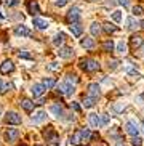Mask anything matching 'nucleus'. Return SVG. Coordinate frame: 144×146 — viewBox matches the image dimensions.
Returning <instances> with one entry per match:
<instances>
[{
	"label": "nucleus",
	"mask_w": 144,
	"mask_h": 146,
	"mask_svg": "<svg viewBox=\"0 0 144 146\" xmlns=\"http://www.w3.org/2000/svg\"><path fill=\"white\" fill-rule=\"evenodd\" d=\"M29 13L32 15V16H34V15H38V13H40L37 2H30V3H29Z\"/></svg>",
	"instance_id": "nucleus-27"
},
{
	"label": "nucleus",
	"mask_w": 144,
	"mask_h": 146,
	"mask_svg": "<svg viewBox=\"0 0 144 146\" xmlns=\"http://www.w3.org/2000/svg\"><path fill=\"white\" fill-rule=\"evenodd\" d=\"M74 92H75L74 90V85H71V84H67V82H63V84H58V85H56V93H59V95L71 96Z\"/></svg>",
	"instance_id": "nucleus-3"
},
{
	"label": "nucleus",
	"mask_w": 144,
	"mask_h": 146,
	"mask_svg": "<svg viewBox=\"0 0 144 146\" xmlns=\"http://www.w3.org/2000/svg\"><path fill=\"white\" fill-rule=\"evenodd\" d=\"M13 71H15V64L10 60L3 61V64L0 66V72L2 74H8V72H13Z\"/></svg>",
	"instance_id": "nucleus-11"
},
{
	"label": "nucleus",
	"mask_w": 144,
	"mask_h": 146,
	"mask_svg": "<svg viewBox=\"0 0 144 146\" xmlns=\"http://www.w3.org/2000/svg\"><path fill=\"white\" fill-rule=\"evenodd\" d=\"M45 85L43 84H34L32 85V88H30V92H32V95H34V98H38V96H42L43 93H45Z\"/></svg>",
	"instance_id": "nucleus-8"
},
{
	"label": "nucleus",
	"mask_w": 144,
	"mask_h": 146,
	"mask_svg": "<svg viewBox=\"0 0 144 146\" xmlns=\"http://www.w3.org/2000/svg\"><path fill=\"white\" fill-rule=\"evenodd\" d=\"M82 141H88L90 138H91V132L88 129H82Z\"/></svg>",
	"instance_id": "nucleus-30"
},
{
	"label": "nucleus",
	"mask_w": 144,
	"mask_h": 146,
	"mask_svg": "<svg viewBox=\"0 0 144 146\" xmlns=\"http://www.w3.org/2000/svg\"><path fill=\"white\" fill-rule=\"evenodd\" d=\"M80 68L87 72H93V71L99 69V63L91 60V58H85V60H80Z\"/></svg>",
	"instance_id": "nucleus-1"
},
{
	"label": "nucleus",
	"mask_w": 144,
	"mask_h": 146,
	"mask_svg": "<svg viewBox=\"0 0 144 146\" xmlns=\"http://www.w3.org/2000/svg\"><path fill=\"white\" fill-rule=\"evenodd\" d=\"M117 66H119V61H117V60H112V61L109 63V69H110V71L117 69Z\"/></svg>",
	"instance_id": "nucleus-38"
},
{
	"label": "nucleus",
	"mask_w": 144,
	"mask_h": 146,
	"mask_svg": "<svg viewBox=\"0 0 144 146\" xmlns=\"http://www.w3.org/2000/svg\"><path fill=\"white\" fill-rule=\"evenodd\" d=\"M15 34H16L18 37H32V32L29 31V27L22 26V24L15 27Z\"/></svg>",
	"instance_id": "nucleus-6"
},
{
	"label": "nucleus",
	"mask_w": 144,
	"mask_h": 146,
	"mask_svg": "<svg viewBox=\"0 0 144 146\" xmlns=\"http://www.w3.org/2000/svg\"><path fill=\"white\" fill-rule=\"evenodd\" d=\"M18 137H19V130L18 129H8L7 132H5V140H7L8 143L18 140Z\"/></svg>",
	"instance_id": "nucleus-7"
},
{
	"label": "nucleus",
	"mask_w": 144,
	"mask_h": 146,
	"mask_svg": "<svg viewBox=\"0 0 144 146\" xmlns=\"http://www.w3.org/2000/svg\"><path fill=\"white\" fill-rule=\"evenodd\" d=\"M133 16H141V15L144 13V10H143V7H139V5H135L133 7Z\"/></svg>",
	"instance_id": "nucleus-31"
},
{
	"label": "nucleus",
	"mask_w": 144,
	"mask_h": 146,
	"mask_svg": "<svg viewBox=\"0 0 144 146\" xmlns=\"http://www.w3.org/2000/svg\"><path fill=\"white\" fill-rule=\"evenodd\" d=\"M69 29H71L72 35H75V37H80L82 32H83V27L80 26V23H74V24H71Z\"/></svg>",
	"instance_id": "nucleus-15"
},
{
	"label": "nucleus",
	"mask_w": 144,
	"mask_h": 146,
	"mask_svg": "<svg viewBox=\"0 0 144 146\" xmlns=\"http://www.w3.org/2000/svg\"><path fill=\"white\" fill-rule=\"evenodd\" d=\"M130 43H131V47H141L143 45V37L141 35H133L131 39H130Z\"/></svg>",
	"instance_id": "nucleus-23"
},
{
	"label": "nucleus",
	"mask_w": 144,
	"mask_h": 146,
	"mask_svg": "<svg viewBox=\"0 0 144 146\" xmlns=\"http://www.w3.org/2000/svg\"><path fill=\"white\" fill-rule=\"evenodd\" d=\"M45 119H47V112L45 111H37L34 116H32V122H34V124H42Z\"/></svg>",
	"instance_id": "nucleus-16"
},
{
	"label": "nucleus",
	"mask_w": 144,
	"mask_h": 146,
	"mask_svg": "<svg viewBox=\"0 0 144 146\" xmlns=\"http://www.w3.org/2000/svg\"><path fill=\"white\" fill-rule=\"evenodd\" d=\"M127 27H128V29H136V27H139V23L135 21V18H133V16H130L127 19Z\"/></svg>",
	"instance_id": "nucleus-25"
},
{
	"label": "nucleus",
	"mask_w": 144,
	"mask_h": 146,
	"mask_svg": "<svg viewBox=\"0 0 144 146\" xmlns=\"http://www.w3.org/2000/svg\"><path fill=\"white\" fill-rule=\"evenodd\" d=\"M80 8L79 7H72V8H69L67 15H66V19H67L69 24H74V23H79L80 21Z\"/></svg>",
	"instance_id": "nucleus-2"
},
{
	"label": "nucleus",
	"mask_w": 144,
	"mask_h": 146,
	"mask_svg": "<svg viewBox=\"0 0 144 146\" xmlns=\"http://www.w3.org/2000/svg\"><path fill=\"white\" fill-rule=\"evenodd\" d=\"M5 5H8V7H13V5H18V0H3Z\"/></svg>",
	"instance_id": "nucleus-41"
},
{
	"label": "nucleus",
	"mask_w": 144,
	"mask_h": 146,
	"mask_svg": "<svg viewBox=\"0 0 144 146\" xmlns=\"http://www.w3.org/2000/svg\"><path fill=\"white\" fill-rule=\"evenodd\" d=\"M112 19H114L115 23H120L122 21V11H120V10H115L114 13H112Z\"/></svg>",
	"instance_id": "nucleus-33"
},
{
	"label": "nucleus",
	"mask_w": 144,
	"mask_h": 146,
	"mask_svg": "<svg viewBox=\"0 0 144 146\" xmlns=\"http://www.w3.org/2000/svg\"><path fill=\"white\" fill-rule=\"evenodd\" d=\"M128 74H130V76H135V77H139V74L136 72V71H131V69L128 71Z\"/></svg>",
	"instance_id": "nucleus-44"
},
{
	"label": "nucleus",
	"mask_w": 144,
	"mask_h": 146,
	"mask_svg": "<svg viewBox=\"0 0 144 146\" xmlns=\"http://www.w3.org/2000/svg\"><path fill=\"white\" fill-rule=\"evenodd\" d=\"M0 18H3V15H2V11H0Z\"/></svg>",
	"instance_id": "nucleus-48"
},
{
	"label": "nucleus",
	"mask_w": 144,
	"mask_h": 146,
	"mask_svg": "<svg viewBox=\"0 0 144 146\" xmlns=\"http://www.w3.org/2000/svg\"><path fill=\"white\" fill-rule=\"evenodd\" d=\"M58 55H59V58L69 60V58H72V56H74V48H72V47H63V48H59Z\"/></svg>",
	"instance_id": "nucleus-9"
},
{
	"label": "nucleus",
	"mask_w": 144,
	"mask_h": 146,
	"mask_svg": "<svg viewBox=\"0 0 144 146\" xmlns=\"http://www.w3.org/2000/svg\"><path fill=\"white\" fill-rule=\"evenodd\" d=\"M127 132L131 135V137H138L139 135V129H138V125L135 124V122H127Z\"/></svg>",
	"instance_id": "nucleus-13"
},
{
	"label": "nucleus",
	"mask_w": 144,
	"mask_h": 146,
	"mask_svg": "<svg viewBox=\"0 0 144 146\" xmlns=\"http://www.w3.org/2000/svg\"><path fill=\"white\" fill-rule=\"evenodd\" d=\"M115 146H123V143H117V145H115Z\"/></svg>",
	"instance_id": "nucleus-47"
},
{
	"label": "nucleus",
	"mask_w": 144,
	"mask_h": 146,
	"mask_svg": "<svg viewBox=\"0 0 144 146\" xmlns=\"http://www.w3.org/2000/svg\"><path fill=\"white\" fill-rule=\"evenodd\" d=\"M18 56H19L21 60H32V55H30L29 52H19V53H18Z\"/></svg>",
	"instance_id": "nucleus-35"
},
{
	"label": "nucleus",
	"mask_w": 144,
	"mask_h": 146,
	"mask_svg": "<svg viewBox=\"0 0 144 146\" xmlns=\"http://www.w3.org/2000/svg\"><path fill=\"white\" fill-rule=\"evenodd\" d=\"M88 119H90V125L91 127H99L101 125V117L98 116V114H90Z\"/></svg>",
	"instance_id": "nucleus-19"
},
{
	"label": "nucleus",
	"mask_w": 144,
	"mask_h": 146,
	"mask_svg": "<svg viewBox=\"0 0 144 146\" xmlns=\"http://www.w3.org/2000/svg\"><path fill=\"white\" fill-rule=\"evenodd\" d=\"M10 88H11V84H3V85H2V88H0V92H2V93H7Z\"/></svg>",
	"instance_id": "nucleus-39"
},
{
	"label": "nucleus",
	"mask_w": 144,
	"mask_h": 146,
	"mask_svg": "<svg viewBox=\"0 0 144 146\" xmlns=\"http://www.w3.org/2000/svg\"><path fill=\"white\" fill-rule=\"evenodd\" d=\"M141 127H143V132H144V120H141Z\"/></svg>",
	"instance_id": "nucleus-46"
},
{
	"label": "nucleus",
	"mask_w": 144,
	"mask_h": 146,
	"mask_svg": "<svg viewBox=\"0 0 144 146\" xmlns=\"http://www.w3.org/2000/svg\"><path fill=\"white\" fill-rule=\"evenodd\" d=\"M37 146H38V145H37Z\"/></svg>",
	"instance_id": "nucleus-51"
},
{
	"label": "nucleus",
	"mask_w": 144,
	"mask_h": 146,
	"mask_svg": "<svg viewBox=\"0 0 144 146\" xmlns=\"http://www.w3.org/2000/svg\"><path fill=\"white\" fill-rule=\"evenodd\" d=\"M90 32H91L93 37H98V35L101 34V24H99V23H93V24L90 26Z\"/></svg>",
	"instance_id": "nucleus-20"
},
{
	"label": "nucleus",
	"mask_w": 144,
	"mask_h": 146,
	"mask_svg": "<svg viewBox=\"0 0 144 146\" xmlns=\"http://www.w3.org/2000/svg\"><path fill=\"white\" fill-rule=\"evenodd\" d=\"M43 137H45V140L50 143H58V140H59V135L53 130V127H48L45 132H43Z\"/></svg>",
	"instance_id": "nucleus-5"
},
{
	"label": "nucleus",
	"mask_w": 144,
	"mask_h": 146,
	"mask_svg": "<svg viewBox=\"0 0 144 146\" xmlns=\"http://www.w3.org/2000/svg\"><path fill=\"white\" fill-rule=\"evenodd\" d=\"M32 24H34L37 29H42V31L48 27V21H45L42 18H34V19H32Z\"/></svg>",
	"instance_id": "nucleus-17"
},
{
	"label": "nucleus",
	"mask_w": 144,
	"mask_h": 146,
	"mask_svg": "<svg viewBox=\"0 0 144 146\" xmlns=\"http://www.w3.org/2000/svg\"><path fill=\"white\" fill-rule=\"evenodd\" d=\"M94 101H96V98H93V96H85L83 98V106L85 108H93L94 106Z\"/></svg>",
	"instance_id": "nucleus-24"
},
{
	"label": "nucleus",
	"mask_w": 144,
	"mask_h": 146,
	"mask_svg": "<svg viewBox=\"0 0 144 146\" xmlns=\"http://www.w3.org/2000/svg\"><path fill=\"white\" fill-rule=\"evenodd\" d=\"M131 145H133V146H143V140H141L139 137H133Z\"/></svg>",
	"instance_id": "nucleus-37"
},
{
	"label": "nucleus",
	"mask_w": 144,
	"mask_h": 146,
	"mask_svg": "<svg viewBox=\"0 0 144 146\" xmlns=\"http://www.w3.org/2000/svg\"><path fill=\"white\" fill-rule=\"evenodd\" d=\"M42 84H43V85H45V88H53V87L56 85L55 79H45V80H43Z\"/></svg>",
	"instance_id": "nucleus-32"
},
{
	"label": "nucleus",
	"mask_w": 144,
	"mask_h": 146,
	"mask_svg": "<svg viewBox=\"0 0 144 146\" xmlns=\"http://www.w3.org/2000/svg\"><path fill=\"white\" fill-rule=\"evenodd\" d=\"M5 122H7V124L18 125V124H21V116H19L18 112H15V111H8L7 114H5Z\"/></svg>",
	"instance_id": "nucleus-4"
},
{
	"label": "nucleus",
	"mask_w": 144,
	"mask_h": 146,
	"mask_svg": "<svg viewBox=\"0 0 144 146\" xmlns=\"http://www.w3.org/2000/svg\"><path fill=\"white\" fill-rule=\"evenodd\" d=\"M88 93H90V96L98 98V96L101 95V87H99V84H90L88 85Z\"/></svg>",
	"instance_id": "nucleus-10"
},
{
	"label": "nucleus",
	"mask_w": 144,
	"mask_h": 146,
	"mask_svg": "<svg viewBox=\"0 0 144 146\" xmlns=\"http://www.w3.org/2000/svg\"><path fill=\"white\" fill-rule=\"evenodd\" d=\"M53 3H55L56 7H64V5L67 3V0H53Z\"/></svg>",
	"instance_id": "nucleus-40"
},
{
	"label": "nucleus",
	"mask_w": 144,
	"mask_h": 146,
	"mask_svg": "<svg viewBox=\"0 0 144 146\" xmlns=\"http://www.w3.org/2000/svg\"><path fill=\"white\" fill-rule=\"evenodd\" d=\"M71 106H72V108H74V109H75V111H77V112L80 111V106H79V104H77V103H72V104H71Z\"/></svg>",
	"instance_id": "nucleus-45"
},
{
	"label": "nucleus",
	"mask_w": 144,
	"mask_h": 146,
	"mask_svg": "<svg viewBox=\"0 0 144 146\" xmlns=\"http://www.w3.org/2000/svg\"><path fill=\"white\" fill-rule=\"evenodd\" d=\"M50 112L55 117H58V119H61V117L64 116V111H63V108H61L59 104H51V106H50Z\"/></svg>",
	"instance_id": "nucleus-12"
},
{
	"label": "nucleus",
	"mask_w": 144,
	"mask_h": 146,
	"mask_svg": "<svg viewBox=\"0 0 144 146\" xmlns=\"http://www.w3.org/2000/svg\"><path fill=\"white\" fill-rule=\"evenodd\" d=\"M58 68H59V66H58V63H51V64L48 66V69H50V71H56Z\"/></svg>",
	"instance_id": "nucleus-43"
},
{
	"label": "nucleus",
	"mask_w": 144,
	"mask_h": 146,
	"mask_svg": "<svg viewBox=\"0 0 144 146\" xmlns=\"http://www.w3.org/2000/svg\"><path fill=\"white\" fill-rule=\"evenodd\" d=\"M0 88H2V80H0Z\"/></svg>",
	"instance_id": "nucleus-50"
},
{
	"label": "nucleus",
	"mask_w": 144,
	"mask_h": 146,
	"mask_svg": "<svg viewBox=\"0 0 144 146\" xmlns=\"http://www.w3.org/2000/svg\"><path fill=\"white\" fill-rule=\"evenodd\" d=\"M117 52H119V53H127V45H125L123 40L117 43Z\"/></svg>",
	"instance_id": "nucleus-34"
},
{
	"label": "nucleus",
	"mask_w": 144,
	"mask_h": 146,
	"mask_svg": "<svg viewBox=\"0 0 144 146\" xmlns=\"http://www.w3.org/2000/svg\"><path fill=\"white\" fill-rule=\"evenodd\" d=\"M119 3L122 5V7H125V8H128V7H130V0H119Z\"/></svg>",
	"instance_id": "nucleus-42"
},
{
	"label": "nucleus",
	"mask_w": 144,
	"mask_h": 146,
	"mask_svg": "<svg viewBox=\"0 0 144 146\" xmlns=\"http://www.w3.org/2000/svg\"><path fill=\"white\" fill-rule=\"evenodd\" d=\"M114 48H115V45L112 40H106V42L102 43V50L104 52H114Z\"/></svg>",
	"instance_id": "nucleus-28"
},
{
	"label": "nucleus",
	"mask_w": 144,
	"mask_h": 146,
	"mask_svg": "<svg viewBox=\"0 0 144 146\" xmlns=\"http://www.w3.org/2000/svg\"><path fill=\"white\" fill-rule=\"evenodd\" d=\"M80 45L85 48V50H93L94 48V40L91 39V37H83V39L80 40Z\"/></svg>",
	"instance_id": "nucleus-14"
},
{
	"label": "nucleus",
	"mask_w": 144,
	"mask_h": 146,
	"mask_svg": "<svg viewBox=\"0 0 144 146\" xmlns=\"http://www.w3.org/2000/svg\"><path fill=\"white\" fill-rule=\"evenodd\" d=\"M64 40H66V34L64 32H58V34L53 37V45H56V47H59V45H63Z\"/></svg>",
	"instance_id": "nucleus-18"
},
{
	"label": "nucleus",
	"mask_w": 144,
	"mask_h": 146,
	"mask_svg": "<svg viewBox=\"0 0 144 146\" xmlns=\"http://www.w3.org/2000/svg\"><path fill=\"white\" fill-rule=\"evenodd\" d=\"M88 2H98V0H88Z\"/></svg>",
	"instance_id": "nucleus-49"
},
{
	"label": "nucleus",
	"mask_w": 144,
	"mask_h": 146,
	"mask_svg": "<svg viewBox=\"0 0 144 146\" xmlns=\"http://www.w3.org/2000/svg\"><path fill=\"white\" fill-rule=\"evenodd\" d=\"M80 141H82V132H80V130H77V132L71 137V143H74V145H79Z\"/></svg>",
	"instance_id": "nucleus-26"
},
{
	"label": "nucleus",
	"mask_w": 144,
	"mask_h": 146,
	"mask_svg": "<svg viewBox=\"0 0 144 146\" xmlns=\"http://www.w3.org/2000/svg\"><path fill=\"white\" fill-rule=\"evenodd\" d=\"M104 31H106L107 34H114V32H117L119 31V27L115 26V24H112V23H104Z\"/></svg>",
	"instance_id": "nucleus-22"
},
{
	"label": "nucleus",
	"mask_w": 144,
	"mask_h": 146,
	"mask_svg": "<svg viewBox=\"0 0 144 146\" xmlns=\"http://www.w3.org/2000/svg\"><path fill=\"white\" fill-rule=\"evenodd\" d=\"M99 117H101V125H107V124H109V119H110L109 114H106V112H104V114H101Z\"/></svg>",
	"instance_id": "nucleus-36"
},
{
	"label": "nucleus",
	"mask_w": 144,
	"mask_h": 146,
	"mask_svg": "<svg viewBox=\"0 0 144 146\" xmlns=\"http://www.w3.org/2000/svg\"><path fill=\"white\" fill-rule=\"evenodd\" d=\"M21 106H22V109L24 111H27V112H30L32 109H34V101H30V100H22L21 101Z\"/></svg>",
	"instance_id": "nucleus-21"
},
{
	"label": "nucleus",
	"mask_w": 144,
	"mask_h": 146,
	"mask_svg": "<svg viewBox=\"0 0 144 146\" xmlns=\"http://www.w3.org/2000/svg\"><path fill=\"white\" fill-rule=\"evenodd\" d=\"M64 82H67V84L74 85V84H77V82H79V79H77L75 74H67V76H66V80H64Z\"/></svg>",
	"instance_id": "nucleus-29"
}]
</instances>
